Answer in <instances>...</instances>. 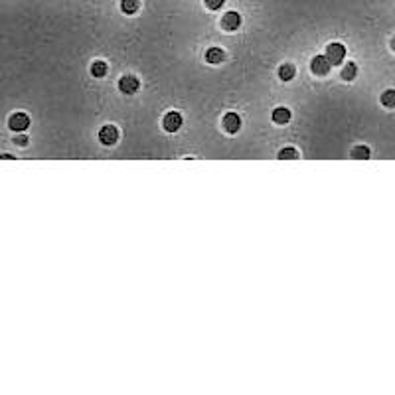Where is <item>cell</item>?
<instances>
[{
    "instance_id": "cell-3",
    "label": "cell",
    "mask_w": 395,
    "mask_h": 395,
    "mask_svg": "<svg viewBox=\"0 0 395 395\" xmlns=\"http://www.w3.org/2000/svg\"><path fill=\"white\" fill-rule=\"evenodd\" d=\"M138 87H140V83H138V79L132 77V75H124V77L118 81V89H120L124 95H132V93H136Z\"/></svg>"
},
{
    "instance_id": "cell-8",
    "label": "cell",
    "mask_w": 395,
    "mask_h": 395,
    "mask_svg": "<svg viewBox=\"0 0 395 395\" xmlns=\"http://www.w3.org/2000/svg\"><path fill=\"white\" fill-rule=\"evenodd\" d=\"M223 126H225L227 132H237L239 126H241V118H239V115H235V113H227V115L223 117Z\"/></svg>"
},
{
    "instance_id": "cell-17",
    "label": "cell",
    "mask_w": 395,
    "mask_h": 395,
    "mask_svg": "<svg viewBox=\"0 0 395 395\" xmlns=\"http://www.w3.org/2000/svg\"><path fill=\"white\" fill-rule=\"evenodd\" d=\"M278 158L280 160H290V158H296V150L294 148H282L278 152Z\"/></svg>"
},
{
    "instance_id": "cell-20",
    "label": "cell",
    "mask_w": 395,
    "mask_h": 395,
    "mask_svg": "<svg viewBox=\"0 0 395 395\" xmlns=\"http://www.w3.org/2000/svg\"><path fill=\"white\" fill-rule=\"evenodd\" d=\"M391 47H393V49H395V38H393V40H391Z\"/></svg>"
},
{
    "instance_id": "cell-6",
    "label": "cell",
    "mask_w": 395,
    "mask_h": 395,
    "mask_svg": "<svg viewBox=\"0 0 395 395\" xmlns=\"http://www.w3.org/2000/svg\"><path fill=\"white\" fill-rule=\"evenodd\" d=\"M99 138H101L103 144H115L118 140V130L113 124H107L99 130Z\"/></svg>"
},
{
    "instance_id": "cell-18",
    "label": "cell",
    "mask_w": 395,
    "mask_h": 395,
    "mask_svg": "<svg viewBox=\"0 0 395 395\" xmlns=\"http://www.w3.org/2000/svg\"><path fill=\"white\" fill-rule=\"evenodd\" d=\"M223 2H225V0H205V6H207L209 10H217V8L223 6Z\"/></svg>"
},
{
    "instance_id": "cell-16",
    "label": "cell",
    "mask_w": 395,
    "mask_h": 395,
    "mask_svg": "<svg viewBox=\"0 0 395 395\" xmlns=\"http://www.w3.org/2000/svg\"><path fill=\"white\" fill-rule=\"evenodd\" d=\"M381 103L385 107H395V91L393 89H387L383 95H381Z\"/></svg>"
},
{
    "instance_id": "cell-15",
    "label": "cell",
    "mask_w": 395,
    "mask_h": 395,
    "mask_svg": "<svg viewBox=\"0 0 395 395\" xmlns=\"http://www.w3.org/2000/svg\"><path fill=\"white\" fill-rule=\"evenodd\" d=\"M91 73H93L95 77H105V75H107V65H105L103 61H95V63L91 65Z\"/></svg>"
},
{
    "instance_id": "cell-14",
    "label": "cell",
    "mask_w": 395,
    "mask_h": 395,
    "mask_svg": "<svg viewBox=\"0 0 395 395\" xmlns=\"http://www.w3.org/2000/svg\"><path fill=\"white\" fill-rule=\"evenodd\" d=\"M120 10L124 14H134L138 10V0H122L120 2Z\"/></svg>"
},
{
    "instance_id": "cell-13",
    "label": "cell",
    "mask_w": 395,
    "mask_h": 395,
    "mask_svg": "<svg viewBox=\"0 0 395 395\" xmlns=\"http://www.w3.org/2000/svg\"><path fill=\"white\" fill-rule=\"evenodd\" d=\"M352 156L357 158V160H367V158H369V148L363 146V144H359V146H356V148L352 150Z\"/></svg>"
},
{
    "instance_id": "cell-4",
    "label": "cell",
    "mask_w": 395,
    "mask_h": 395,
    "mask_svg": "<svg viewBox=\"0 0 395 395\" xmlns=\"http://www.w3.org/2000/svg\"><path fill=\"white\" fill-rule=\"evenodd\" d=\"M180 126H182V115L176 113V111L166 113V117H164V128L168 132H176Z\"/></svg>"
},
{
    "instance_id": "cell-10",
    "label": "cell",
    "mask_w": 395,
    "mask_h": 395,
    "mask_svg": "<svg viewBox=\"0 0 395 395\" xmlns=\"http://www.w3.org/2000/svg\"><path fill=\"white\" fill-rule=\"evenodd\" d=\"M223 57H225V53H223V49H219V47H209V49L205 51V59H207L209 63H219V61H223Z\"/></svg>"
},
{
    "instance_id": "cell-7",
    "label": "cell",
    "mask_w": 395,
    "mask_h": 395,
    "mask_svg": "<svg viewBox=\"0 0 395 395\" xmlns=\"http://www.w3.org/2000/svg\"><path fill=\"white\" fill-rule=\"evenodd\" d=\"M221 24H223V28H225V30L233 32V30H237V28H239V24H241V16H239L237 12H227V14L223 16Z\"/></svg>"
},
{
    "instance_id": "cell-1",
    "label": "cell",
    "mask_w": 395,
    "mask_h": 395,
    "mask_svg": "<svg viewBox=\"0 0 395 395\" xmlns=\"http://www.w3.org/2000/svg\"><path fill=\"white\" fill-rule=\"evenodd\" d=\"M326 57H328L330 63L340 65V61L346 57V47H344L342 43H330V45L326 47Z\"/></svg>"
},
{
    "instance_id": "cell-11",
    "label": "cell",
    "mask_w": 395,
    "mask_h": 395,
    "mask_svg": "<svg viewBox=\"0 0 395 395\" xmlns=\"http://www.w3.org/2000/svg\"><path fill=\"white\" fill-rule=\"evenodd\" d=\"M294 73H296V69H294L292 65H288V63L278 67V77H280L282 81H290V79L294 77Z\"/></svg>"
},
{
    "instance_id": "cell-2",
    "label": "cell",
    "mask_w": 395,
    "mask_h": 395,
    "mask_svg": "<svg viewBox=\"0 0 395 395\" xmlns=\"http://www.w3.org/2000/svg\"><path fill=\"white\" fill-rule=\"evenodd\" d=\"M8 124H10V128H12V130H16V132H22V130H26V128H28V124H30V118H28V115H26V113H14V115L10 117V120H8Z\"/></svg>"
},
{
    "instance_id": "cell-19",
    "label": "cell",
    "mask_w": 395,
    "mask_h": 395,
    "mask_svg": "<svg viewBox=\"0 0 395 395\" xmlns=\"http://www.w3.org/2000/svg\"><path fill=\"white\" fill-rule=\"evenodd\" d=\"M14 140H16V144H26V142H28V138H26V136H22V134H20V136H16Z\"/></svg>"
},
{
    "instance_id": "cell-9",
    "label": "cell",
    "mask_w": 395,
    "mask_h": 395,
    "mask_svg": "<svg viewBox=\"0 0 395 395\" xmlns=\"http://www.w3.org/2000/svg\"><path fill=\"white\" fill-rule=\"evenodd\" d=\"M273 120H275V122H278V124H286V122L290 120V111H288V109H284V107H278V109H275V111H273Z\"/></svg>"
},
{
    "instance_id": "cell-12",
    "label": "cell",
    "mask_w": 395,
    "mask_h": 395,
    "mask_svg": "<svg viewBox=\"0 0 395 395\" xmlns=\"http://www.w3.org/2000/svg\"><path fill=\"white\" fill-rule=\"evenodd\" d=\"M357 75V67H356V63H346L344 65V69H342V77L346 79V81H350V79H354Z\"/></svg>"
},
{
    "instance_id": "cell-5",
    "label": "cell",
    "mask_w": 395,
    "mask_h": 395,
    "mask_svg": "<svg viewBox=\"0 0 395 395\" xmlns=\"http://www.w3.org/2000/svg\"><path fill=\"white\" fill-rule=\"evenodd\" d=\"M330 61H328V57L326 55H316L314 59H312V63H310V67H312V71L316 73V75H326L328 71H330Z\"/></svg>"
}]
</instances>
